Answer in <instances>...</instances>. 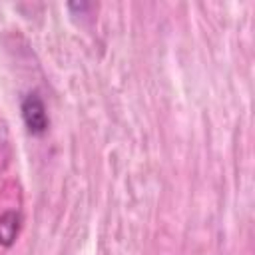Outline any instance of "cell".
<instances>
[{
    "label": "cell",
    "instance_id": "6da1fadb",
    "mask_svg": "<svg viewBox=\"0 0 255 255\" xmlns=\"http://www.w3.org/2000/svg\"><path fill=\"white\" fill-rule=\"evenodd\" d=\"M20 112H22V120L28 128V131L32 135H44L48 131L50 118H48V112H46L42 98L36 92H30L28 96H24Z\"/></svg>",
    "mask_w": 255,
    "mask_h": 255
},
{
    "label": "cell",
    "instance_id": "7a4b0ae2",
    "mask_svg": "<svg viewBox=\"0 0 255 255\" xmlns=\"http://www.w3.org/2000/svg\"><path fill=\"white\" fill-rule=\"evenodd\" d=\"M22 215L18 211H6L0 215V247H10L20 231Z\"/></svg>",
    "mask_w": 255,
    "mask_h": 255
}]
</instances>
